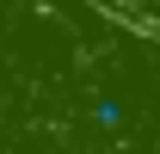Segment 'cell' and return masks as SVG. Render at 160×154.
<instances>
[]
</instances>
